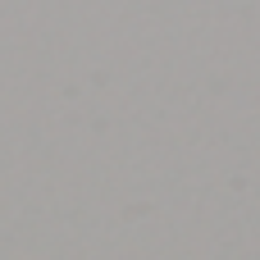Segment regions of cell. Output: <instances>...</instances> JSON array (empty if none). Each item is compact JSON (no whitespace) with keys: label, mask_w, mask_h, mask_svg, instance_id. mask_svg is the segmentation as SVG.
<instances>
[]
</instances>
